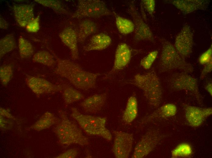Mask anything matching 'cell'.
Instances as JSON below:
<instances>
[{
  "mask_svg": "<svg viewBox=\"0 0 212 158\" xmlns=\"http://www.w3.org/2000/svg\"><path fill=\"white\" fill-rule=\"evenodd\" d=\"M193 34L190 26L186 24L177 35L174 46L184 59L189 57L192 52Z\"/></svg>",
  "mask_w": 212,
  "mask_h": 158,
  "instance_id": "12",
  "label": "cell"
},
{
  "mask_svg": "<svg viewBox=\"0 0 212 158\" xmlns=\"http://www.w3.org/2000/svg\"><path fill=\"white\" fill-rule=\"evenodd\" d=\"M128 11L134 25V40L153 41L154 38L151 30L141 17L133 2L129 3Z\"/></svg>",
  "mask_w": 212,
  "mask_h": 158,
  "instance_id": "9",
  "label": "cell"
},
{
  "mask_svg": "<svg viewBox=\"0 0 212 158\" xmlns=\"http://www.w3.org/2000/svg\"><path fill=\"white\" fill-rule=\"evenodd\" d=\"M105 3L100 0H79L77 8L71 15L72 18H97L113 15Z\"/></svg>",
  "mask_w": 212,
  "mask_h": 158,
  "instance_id": "7",
  "label": "cell"
},
{
  "mask_svg": "<svg viewBox=\"0 0 212 158\" xmlns=\"http://www.w3.org/2000/svg\"><path fill=\"white\" fill-rule=\"evenodd\" d=\"M131 56V52L129 46L124 43L119 44L116 50L113 66L108 75H111L123 69L129 63Z\"/></svg>",
  "mask_w": 212,
  "mask_h": 158,
  "instance_id": "14",
  "label": "cell"
},
{
  "mask_svg": "<svg viewBox=\"0 0 212 158\" xmlns=\"http://www.w3.org/2000/svg\"><path fill=\"white\" fill-rule=\"evenodd\" d=\"M19 52L22 58H28L32 56L34 52L33 46L28 40L20 36L18 40Z\"/></svg>",
  "mask_w": 212,
  "mask_h": 158,
  "instance_id": "31",
  "label": "cell"
},
{
  "mask_svg": "<svg viewBox=\"0 0 212 158\" xmlns=\"http://www.w3.org/2000/svg\"><path fill=\"white\" fill-rule=\"evenodd\" d=\"M186 120L191 126H200L206 119L212 114L211 107L200 108L183 103Z\"/></svg>",
  "mask_w": 212,
  "mask_h": 158,
  "instance_id": "13",
  "label": "cell"
},
{
  "mask_svg": "<svg viewBox=\"0 0 212 158\" xmlns=\"http://www.w3.org/2000/svg\"><path fill=\"white\" fill-rule=\"evenodd\" d=\"M78 28L76 31L78 42L80 43L84 42L89 36L95 33L97 29L96 23L88 19L81 21Z\"/></svg>",
  "mask_w": 212,
  "mask_h": 158,
  "instance_id": "21",
  "label": "cell"
},
{
  "mask_svg": "<svg viewBox=\"0 0 212 158\" xmlns=\"http://www.w3.org/2000/svg\"><path fill=\"white\" fill-rule=\"evenodd\" d=\"M205 89L210 95H212V83L211 82H208L206 84Z\"/></svg>",
  "mask_w": 212,
  "mask_h": 158,
  "instance_id": "40",
  "label": "cell"
},
{
  "mask_svg": "<svg viewBox=\"0 0 212 158\" xmlns=\"http://www.w3.org/2000/svg\"><path fill=\"white\" fill-rule=\"evenodd\" d=\"M60 118L53 129L59 143L62 145L77 144L82 146L89 144L88 139L83 134L81 130L70 120L65 113L59 111Z\"/></svg>",
  "mask_w": 212,
  "mask_h": 158,
  "instance_id": "3",
  "label": "cell"
},
{
  "mask_svg": "<svg viewBox=\"0 0 212 158\" xmlns=\"http://www.w3.org/2000/svg\"><path fill=\"white\" fill-rule=\"evenodd\" d=\"M212 46L211 45L209 48L204 52L200 57L199 62L202 65H204L212 59Z\"/></svg>",
  "mask_w": 212,
  "mask_h": 158,
  "instance_id": "35",
  "label": "cell"
},
{
  "mask_svg": "<svg viewBox=\"0 0 212 158\" xmlns=\"http://www.w3.org/2000/svg\"><path fill=\"white\" fill-rule=\"evenodd\" d=\"M107 97L105 93L94 94L84 99L80 105L85 112L95 114L103 108Z\"/></svg>",
  "mask_w": 212,
  "mask_h": 158,
  "instance_id": "16",
  "label": "cell"
},
{
  "mask_svg": "<svg viewBox=\"0 0 212 158\" xmlns=\"http://www.w3.org/2000/svg\"><path fill=\"white\" fill-rule=\"evenodd\" d=\"M25 82L27 86L37 97L43 94L62 92L63 85L53 84L41 77L27 75Z\"/></svg>",
  "mask_w": 212,
  "mask_h": 158,
  "instance_id": "11",
  "label": "cell"
},
{
  "mask_svg": "<svg viewBox=\"0 0 212 158\" xmlns=\"http://www.w3.org/2000/svg\"><path fill=\"white\" fill-rule=\"evenodd\" d=\"M158 54L157 50H154L150 52L146 56L141 59L140 65L144 69H150L156 60Z\"/></svg>",
  "mask_w": 212,
  "mask_h": 158,
  "instance_id": "33",
  "label": "cell"
},
{
  "mask_svg": "<svg viewBox=\"0 0 212 158\" xmlns=\"http://www.w3.org/2000/svg\"><path fill=\"white\" fill-rule=\"evenodd\" d=\"M62 91L64 102L68 105L84 99V96L78 90L67 85H63Z\"/></svg>",
  "mask_w": 212,
  "mask_h": 158,
  "instance_id": "24",
  "label": "cell"
},
{
  "mask_svg": "<svg viewBox=\"0 0 212 158\" xmlns=\"http://www.w3.org/2000/svg\"><path fill=\"white\" fill-rule=\"evenodd\" d=\"M34 1L44 6L52 9L55 12L62 14H68L69 12L63 4L60 1L54 0H35Z\"/></svg>",
  "mask_w": 212,
  "mask_h": 158,
  "instance_id": "30",
  "label": "cell"
},
{
  "mask_svg": "<svg viewBox=\"0 0 212 158\" xmlns=\"http://www.w3.org/2000/svg\"><path fill=\"white\" fill-rule=\"evenodd\" d=\"M111 43V39L109 36L100 33L93 36L83 49L87 51L101 50L108 47Z\"/></svg>",
  "mask_w": 212,
  "mask_h": 158,
  "instance_id": "20",
  "label": "cell"
},
{
  "mask_svg": "<svg viewBox=\"0 0 212 158\" xmlns=\"http://www.w3.org/2000/svg\"><path fill=\"white\" fill-rule=\"evenodd\" d=\"M113 15L115 18L117 28L119 32L123 34H128L134 30V25L130 20L121 17L115 12Z\"/></svg>",
  "mask_w": 212,
  "mask_h": 158,
  "instance_id": "25",
  "label": "cell"
},
{
  "mask_svg": "<svg viewBox=\"0 0 212 158\" xmlns=\"http://www.w3.org/2000/svg\"><path fill=\"white\" fill-rule=\"evenodd\" d=\"M162 47L159 63L161 73L179 70L187 73H192L194 68L179 54L174 45L165 40L162 41Z\"/></svg>",
  "mask_w": 212,
  "mask_h": 158,
  "instance_id": "5",
  "label": "cell"
},
{
  "mask_svg": "<svg viewBox=\"0 0 212 158\" xmlns=\"http://www.w3.org/2000/svg\"><path fill=\"white\" fill-rule=\"evenodd\" d=\"M138 113L137 100L134 95L128 99L122 115L123 121L127 123L132 122L136 117Z\"/></svg>",
  "mask_w": 212,
  "mask_h": 158,
  "instance_id": "23",
  "label": "cell"
},
{
  "mask_svg": "<svg viewBox=\"0 0 212 158\" xmlns=\"http://www.w3.org/2000/svg\"><path fill=\"white\" fill-rule=\"evenodd\" d=\"M177 112V107L174 104L168 103L164 104L141 120L143 124H147L153 120L165 118L175 115Z\"/></svg>",
  "mask_w": 212,
  "mask_h": 158,
  "instance_id": "18",
  "label": "cell"
},
{
  "mask_svg": "<svg viewBox=\"0 0 212 158\" xmlns=\"http://www.w3.org/2000/svg\"><path fill=\"white\" fill-rule=\"evenodd\" d=\"M112 151L117 158H128L132 149L134 138L132 134L122 131H114Z\"/></svg>",
  "mask_w": 212,
  "mask_h": 158,
  "instance_id": "10",
  "label": "cell"
},
{
  "mask_svg": "<svg viewBox=\"0 0 212 158\" xmlns=\"http://www.w3.org/2000/svg\"><path fill=\"white\" fill-rule=\"evenodd\" d=\"M62 42L69 49L72 59L76 60L79 58L78 38L76 30L70 27L64 29L59 34Z\"/></svg>",
  "mask_w": 212,
  "mask_h": 158,
  "instance_id": "15",
  "label": "cell"
},
{
  "mask_svg": "<svg viewBox=\"0 0 212 158\" xmlns=\"http://www.w3.org/2000/svg\"><path fill=\"white\" fill-rule=\"evenodd\" d=\"M51 52L56 61L54 70L56 74L66 79L78 89L87 90L95 88L100 74L88 71L74 62L60 58L53 51Z\"/></svg>",
  "mask_w": 212,
  "mask_h": 158,
  "instance_id": "1",
  "label": "cell"
},
{
  "mask_svg": "<svg viewBox=\"0 0 212 158\" xmlns=\"http://www.w3.org/2000/svg\"><path fill=\"white\" fill-rule=\"evenodd\" d=\"M129 83L142 91L145 98L152 107H159L162 101L163 90L160 80L154 70L136 74Z\"/></svg>",
  "mask_w": 212,
  "mask_h": 158,
  "instance_id": "2",
  "label": "cell"
},
{
  "mask_svg": "<svg viewBox=\"0 0 212 158\" xmlns=\"http://www.w3.org/2000/svg\"><path fill=\"white\" fill-rule=\"evenodd\" d=\"M0 127L3 131L11 129L14 124V118L7 109L0 108Z\"/></svg>",
  "mask_w": 212,
  "mask_h": 158,
  "instance_id": "29",
  "label": "cell"
},
{
  "mask_svg": "<svg viewBox=\"0 0 212 158\" xmlns=\"http://www.w3.org/2000/svg\"><path fill=\"white\" fill-rule=\"evenodd\" d=\"M193 149L190 145L186 143H181L172 150L171 153L172 158H188L193 154Z\"/></svg>",
  "mask_w": 212,
  "mask_h": 158,
  "instance_id": "28",
  "label": "cell"
},
{
  "mask_svg": "<svg viewBox=\"0 0 212 158\" xmlns=\"http://www.w3.org/2000/svg\"><path fill=\"white\" fill-rule=\"evenodd\" d=\"M58 120L52 113L46 112L31 125L30 128L37 131H41L49 128L56 124Z\"/></svg>",
  "mask_w": 212,
  "mask_h": 158,
  "instance_id": "22",
  "label": "cell"
},
{
  "mask_svg": "<svg viewBox=\"0 0 212 158\" xmlns=\"http://www.w3.org/2000/svg\"><path fill=\"white\" fill-rule=\"evenodd\" d=\"M78 153V151L75 149H69L55 157L57 158H76Z\"/></svg>",
  "mask_w": 212,
  "mask_h": 158,
  "instance_id": "37",
  "label": "cell"
},
{
  "mask_svg": "<svg viewBox=\"0 0 212 158\" xmlns=\"http://www.w3.org/2000/svg\"><path fill=\"white\" fill-rule=\"evenodd\" d=\"M167 86L175 91H186L191 93L199 104L203 102V98L200 93L197 79L183 72L171 74L166 80Z\"/></svg>",
  "mask_w": 212,
  "mask_h": 158,
  "instance_id": "6",
  "label": "cell"
},
{
  "mask_svg": "<svg viewBox=\"0 0 212 158\" xmlns=\"http://www.w3.org/2000/svg\"><path fill=\"white\" fill-rule=\"evenodd\" d=\"M71 110V116L87 134L101 137L108 141L112 140V135L106 126V118L83 114L75 107Z\"/></svg>",
  "mask_w": 212,
  "mask_h": 158,
  "instance_id": "4",
  "label": "cell"
},
{
  "mask_svg": "<svg viewBox=\"0 0 212 158\" xmlns=\"http://www.w3.org/2000/svg\"><path fill=\"white\" fill-rule=\"evenodd\" d=\"M165 136L158 130L154 129L149 130L137 143L131 157L142 158L146 156L155 149Z\"/></svg>",
  "mask_w": 212,
  "mask_h": 158,
  "instance_id": "8",
  "label": "cell"
},
{
  "mask_svg": "<svg viewBox=\"0 0 212 158\" xmlns=\"http://www.w3.org/2000/svg\"><path fill=\"white\" fill-rule=\"evenodd\" d=\"M32 61L49 67H53L56 64L53 55L46 51H40L36 52L33 56Z\"/></svg>",
  "mask_w": 212,
  "mask_h": 158,
  "instance_id": "26",
  "label": "cell"
},
{
  "mask_svg": "<svg viewBox=\"0 0 212 158\" xmlns=\"http://www.w3.org/2000/svg\"><path fill=\"white\" fill-rule=\"evenodd\" d=\"M169 1L181 12L186 14L197 10L205 9L208 5L207 1L202 0H175Z\"/></svg>",
  "mask_w": 212,
  "mask_h": 158,
  "instance_id": "19",
  "label": "cell"
},
{
  "mask_svg": "<svg viewBox=\"0 0 212 158\" xmlns=\"http://www.w3.org/2000/svg\"><path fill=\"white\" fill-rule=\"evenodd\" d=\"M142 4L145 9L150 15H152L154 13L155 2L154 0H142Z\"/></svg>",
  "mask_w": 212,
  "mask_h": 158,
  "instance_id": "36",
  "label": "cell"
},
{
  "mask_svg": "<svg viewBox=\"0 0 212 158\" xmlns=\"http://www.w3.org/2000/svg\"><path fill=\"white\" fill-rule=\"evenodd\" d=\"M14 15L19 25L25 28L34 18V8L29 4L16 5L13 6Z\"/></svg>",
  "mask_w": 212,
  "mask_h": 158,
  "instance_id": "17",
  "label": "cell"
},
{
  "mask_svg": "<svg viewBox=\"0 0 212 158\" xmlns=\"http://www.w3.org/2000/svg\"><path fill=\"white\" fill-rule=\"evenodd\" d=\"M16 42L13 35H6L0 40V58L1 59L5 55L16 48Z\"/></svg>",
  "mask_w": 212,
  "mask_h": 158,
  "instance_id": "27",
  "label": "cell"
},
{
  "mask_svg": "<svg viewBox=\"0 0 212 158\" xmlns=\"http://www.w3.org/2000/svg\"><path fill=\"white\" fill-rule=\"evenodd\" d=\"M212 70V59L204 65V67L200 74V79L201 80L205 78L208 74Z\"/></svg>",
  "mask_w": 212,
  "mask_h": 158,
  "instance_id": "38",
  "label": "cell"
},
{
  "mask_svg": "<svg viewBox=\"0 0 212 158\" xmlns=\"http://www.w3.org/2000/svg\"><path fill=\"white\" fill-rule=\"evenodd\" d=\"M40 17L39 15L27 24L25 28L27 32L34 33L37 32L39 30Z\"/></svg>",
  "mask_w": 212,
  "mask_h": 158,
  "instance_id": "34",
  "label": "cell"
},
{
  "mask_svg": "<svg viewBox=\"0 0 212 158\" xmlns=\"http://www.w3.org/2000/svg\"><path fill=\"white\" fill-rule=\"evenodd\" d=\"M9 26L8 23L2 18H0V28L3 29H7Z\"/></svg>",
  "mask_w": 212,
  "mask_h": 158,
  "instance_id": "39",
  "label": "cell"
},
{
  "mask_svg": "<svg viewBox=\"0 0 212 158\" xmlns=\"http://www.w3.org/2000/svg\"><path fill=\"white\" fill-rule=\"evenodd\" d=\"M13 67L10 64L2 65L0 67V80L4 86L7 85L13 75Z\"/></svg>",
  "mask_w": 212,
  "mask_h": 158,
  "instance_id": "32",
  "label": "cell"
}]
</instances>
